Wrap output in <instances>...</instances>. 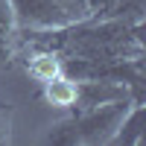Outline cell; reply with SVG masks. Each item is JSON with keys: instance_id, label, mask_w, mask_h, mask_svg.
Returning a JSON list of instances; mask_svg holds the SVG:
<instances>
[{"instance_id": "cell-7", "label": "cell", "mask_w": 146, "mask_h": 146, "mask_svg": "<svg viewBox=\"0 0 146 146\" xmlns=\"http://www.w3.org/2000/svg\"><path fill=\"white\" fill-rule=\"evenodd\" d=\"M9 135H12V108L9 102L0 100V143H9Z\"/></svg>"}, {"instance_id": "cell-6", "label": "cell", "mask_w": 146, "mask_h": 146, "mask_svg": "<svg viewBox=\"0 0 146 146\" xmlns=\"http://www.w3.org/2000/svg\"><path fill=\"white\" fill-rule=\"evenodd\" d=\"M41 96L50 105H58V108H70L73 105V96H76V79L58 73L50 82H41Z\"/></svg>"}, {"instance_id": "cell-8", "label": "cell", "mask_w": 146, "mask_h": 146, "mask_svg": "<svg viewBox=\"0 0 146 146\" xmlns=\"http://www.w3.org/2000/svg\"><path fill=\"white\" fill-rule=\"evenodd\" d=\"M58 6H62L73 21H82L88 18V6H85V0H58Z\"/></svg>"}, {"instance_id": "cell-4", "label": "cell", "mask_w": 146, "mask_h": 146, "mask_svg": "<svg viewBox=\"0 0 146 146\" xmlns=\"http://www.w3.org/2000/svg\"><path fill=\"white\" fill-rule=\"evenodd\" d=\"M146 102H131L126 117L120 120L114 137L108 140L111 146H140L146 140Z\"/></svg>"}, {"instance_id": "cell-5", "label": "cell", "mask_w": 146, "mask_h": 146, "mask_svg": "<svg viewBox=\"0 0 146 146\" xmlns=\"http://www.w3.org/2000/svg\"><path fill=\"white\" fill-rule=\"evenodd\" d=\"M18 23H15V12H12L9 0H0V67H9L18 56Z\"/></svg>"}, {"instance_id": "cell-2", "label": "cell", "mask_w": 146, "mask_h": 146, "mask_svg": "<svg viewBox=\"0 0 146 146\" xmlns=\"http://www.w3.org/2000/svg\"><path fill=\"white\" fill-rule=\"evenodd\" d=\"M131 108V100H111L94 108H82V111H70L62 123H56L47 135V143L58 146H100L114 137L120 120L126 117Z\"/></svg>"}, {"instance_id": "cell-3", "label": "cell", "mask_w": 146, "mask_h": 146, "mask_svg": "<svg viewBox=\"0 0 146 146\" xmlns=\"http://www.w3.org/2000/svg\"><path fill=\"white\" fill-rule=\"evenodd\" d=\"M18 29H58L73 18L58 6V0H9Z\"/></svg>"}, {"instance_id": "cell-1", "label": "cell", "mask_w": 146, "mask_h": 146, "mask_svg": "<svg viewBox=\"0 0 146 146\" xmlns=\"http://www.w3.org/2000/svg\"><path fill=\"white\" fill-rule=\"evenodd\" d=\"M18 38L21 47L50 50L58 58H137L143 56V21L82 18L58 29H18Z\"/></svg>"}]
</instances>
